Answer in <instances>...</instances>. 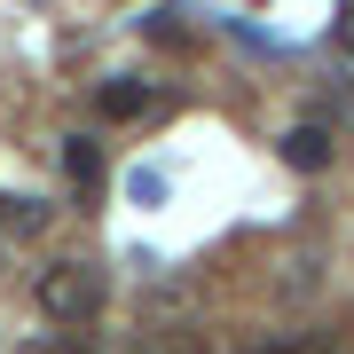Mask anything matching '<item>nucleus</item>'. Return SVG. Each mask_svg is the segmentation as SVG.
Here are the masks:
<instances>
[{"mask_svg": "<svg viewBox=\"0 0 354 354\" xmlns=\"http://www.w3.org/2000/svg\"><path fill=\"white\" fill-rule=\"evenodd\" d=\"M64 174H71V189H102V150H95V134H71V142H64Z\"/></svg>", "mask_w": 354, "mask_h": 354, "instance_id": "obj_3", "label": "nucleus"}, {"mask_svg": "<svg viewBox=\"0 0 354 354\" xmlns=\"http://www.w3.org/2000/svg\"><path fill=\"white\" fill-rule=\"evenodd\" d=\"M283 165L323 174V165H330V134H323V127H291V134H283Z\"/></svg>", "mask_w": 354, "mask_h": 354, "instance_id": "obj_2", "label": "nucleus"}, {"mask_svg": "<svg viewBox=\"0 0 354 354\" xmlns=\"http://www.w3.org/2000/svg\"><path fill=\"white\" fill-rule=\"evenodd\" d=\"M142 39H158V48H189V24H181L174 8H158V16H142Z\"/></svg>", "mask_w": 354, "mask_h": 354, "instance_id": "obj_6", "label": "nucleus"}, {"mask_svg": "<svg viewBox=\"0 0 354 354\" xmlns=\"http://www.w3.org/2000/svg\"><path fill=\"white\" fill-rule=\"evenodd\" d=\"M32 354H87V346H79V339H39Z\"/></svg>", "mask_w": 354, "mask_h": 354, "instance_id": "obj_7", "label": "nucleus"}, {"mask_svg": "<svg viewBox=\"0 0 354 354\" xmlns=\"http://www.w3.org/2000/svg\"><path fill=\"white\" fill-rule=\"evenodd\" d=\"M150 102H158L150 87H134V79H111V87L95 95V111H102V118H142Z\"/></svg>", "mask_w": 354, "mask_h": 354, "instance_id": "obj_4", "label": "nucleus"}, {"mask_svg": "<svg viewBox=\"0 0 354 354\" xmlns=\"http://www.w3.org/2000/svg\"><path fill=\"white\" fill-rule=\"evenodd\" d=\"M95 307H102V268L64 260V268L39 276V315L48 323H95Z\"/></svg>", "mask_w": 354, "mask_h": 354, "instance_id": "obj_1", "label": "nucleus"}, {"mask_svg": "<svg viewBox=\"0 0 354 354\" xmlns=\"http://www.w3.org/2000/svg\"><path fill=\"white\" fill-rule=\"evenodd\" d=\"M0 228H8V236H39V228H48V205L39 197H0Z\"/></svg>", "mask_w": 354, "mask_h": 354, "instance_id": "obj_5", "label": "nucleus"}]
</instances>
